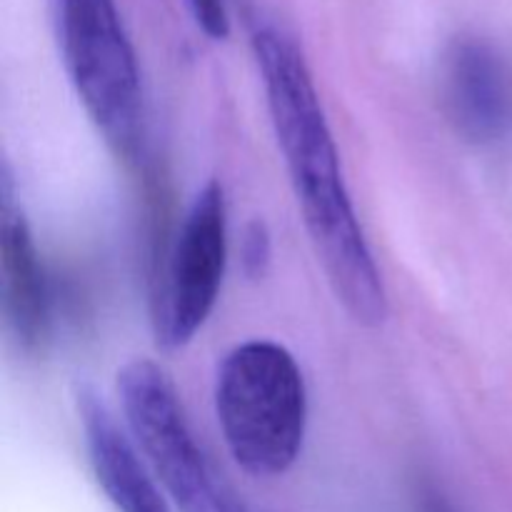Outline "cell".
Wrapping results in <instances>:
<instances>
[{"label": "cell", "mask_w": 512, "mask_h": 512, "mask_svg": "<svg viewBox=\"0 0 512 512\" xmlns=\"http://www.w3.org/2000/svg\"><path fill=\"white\" fill-rule=\"evenodd\" d=\"M250 43L270 123L318 263L345 313L375 328L388 318V293L350 200L313 73L293 38L275 25H255Z\"/></svg>", "instance_id": "6da1fadb"}, {"label": "cell", "mask_w": 512, "mask_h": 512, "mask_svg": "<svg viewBox=\"0 0 512 512\" xmlns=\"http://www.w3.org/2000/svg\"><path fill=\"white\" fill-rule=\"evenodd\" d=\"M215 415L245 473H288L308 430V388L293 353L273 340H248L230 350L215 380Z\"/></svg>", "instance_id": "7a4b0ae2"}, {"label": "cell", "mask_w": 512, "mask_h": 512, "mask_svg": "<svg viewBox=\"0 0 512 512\" xmlns=\"http://www.w3.org/2000/svg\"><path fill=\"white\" fill-rule=\"evenodd\" d=\"M55 33L75 95L105 143L125 160L143 145L138 58L115 0H53Z\"/></svg>", "instance_id": "3957f363"}, {"label": "cell", "mask_w": 512, "mask_h": 512, "mask_svg": "<svg viewBox=\"0 0 512 512\" xmlns=\"http://www.w3.org/2000/svg\"><path fill=\"white\" fill-rule=\"evenodd\" d=\"M118 395L140 453L180 512H255L225 483L195 438L170 375L153 360H130Z\"/></svg>", "instance_id": "277c9868"}, {"label": "cell", "mask_w": 512, "mask_h": 512, "mask_svg": "<svg viewBox=\"0 0 512 512\" xmlns=\"http://www.w3.org/2000/svg\"><path fill=\"white\" fill-rule=\"evenodd\" d=\"M228 263V205L223 185L210 180L183 220L165 288L155 310V333L165 348L188 345L218 303Z\"/></svg>", "instance_id": "5b68a950"}, {"label": "cell", "mask_w": 512, "mask_h": 512, "mask_svg": "<svg viewBox=\"0 0 512 512\" xmlns=\"http://www.w3.org/2000/svg\"><path fill=\"white\" fill-rule=\"evenodd\" d=\"M443 103L470 143H495L512 128V68L493 43L463 35L445 53Z\"/></svg>", "instance_id": "8992f818"}, {"label": "cell", "mask_w": 512, "mask_h": 512, "mask_svg": "<svg viewBox=\"0 0 512 512\" xmlns=\"http://www.w3.org/2000/svg\"><path fill=\"white\" fill-rule=\"evenodd\" d=\"M0 270L5 323L20 348L35 350L48 338V283L8 163L0 178Z\"/></svg>", "instance_id": "52a82bcc"}, {"label": "cell", "mask_w": 512, "mask_h": 512, "mask_svg": "<svg viewBox=\"0 0 512 512\" xmlns=\"http://www.w3.org/2000/svg\"><path fill=\"white\" fill-rule=\"evenodd\" d=\"M75 410L83 425L93 473L113 508L118 512H170L168 500L155 483L153 468L140 460L108 405L88 383L75 388Z\"/></svg>", "instance_id": "ba28073f"}, {"label": "cell", "mask_w": 512, "mask_h": 512, "mask_svg": "<svg viewBox=\"0 0 512 512\" xmlns=\"http://www.w3.org/2000/svg\"><path fill=\"white\" fill-rule=\"evenodd\" d=\"M185 3H188L190 15L205 35L215 40H223L228 35L230 20L225 0H185Z\"/></svg>", "instance_id": "9c48e42d"}, {"label": "cell", "mask_w": 512, "mask_h": 512, "mask_svg": "<svg viewBox=\"0 0 512 512\" xmlns=\"http://www.w3.org/2000/svg\"><path fill=\"white\" fill-rule=\"evenodd\" d=\"M270 258V238L263 223H253L245 233V263L253 265L255 270L263 268Z\"/></svg>", "instance_id": "30bf717a"}]
</instances>
